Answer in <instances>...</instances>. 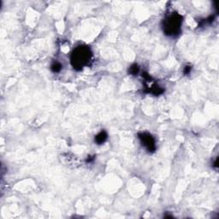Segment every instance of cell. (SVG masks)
I'll list each match as a JSON object with an SVG mask.
<instances>
[{
  "label": "cell",
  "instance_id": "cell-1",
  "mask_svg": "<svg viewBox=\"0 0 219 219\" xmlns=\"http://www.w3.org/2000/svg\"><path fill=\"white\" fill-rule=\"evenodd\" d=\"M92 57V50L87 46H79L71 53L70 62L72 67L76 70H83L84 67L89 64Z\"/></svg>",
  "mask_w": 219,
  "mask_h": 219
},
{
  "label": "cell",
  "instance_id": "cell-4",
  "mask_svg": "<svg viewBox=\"0 0 219 219\" xmlns=\"http://www.w3.org/2000/svg\"><path fill=\"white\" fill-rule=\"evenodd\" d=\"M107 139H108V134H107V132L105 131V130H102V131H100L97 135H95V137H94V142L97 145H103L107 140Z\"/></svg>",
  "mask_w": 219,
  "mask_h": 219
},
{
  "label": "cell",
  "instance_id": "cell-2",
  "mask_svg": "<svg viewBox=\"0 0 219 219\" xmlns=\"http://www.w3.org/2000/svg\"><path fill=\"white\" fill-rule=\"evenodd\" d=\"M182 16L178 13H172L166 19L163 21V30L167 36H177L181 31V26L182 23Z\"/></svg>",
  "mask_w": 219,
  "mask_h": 219
},
{
  "label": "cell",
  "instance_id": "cell-3",
  "mask_svg": "<svg viewBox=\"0 0 219 219\" xmlns=\"http://www.w3.org/2000/svg\"><path fill=\"white\" fill-rule=\"evenodd\" d=\"M139 141L141 145L149 152H154L156 151V141L153 136L146 132L138 134Z\"/></svg>",
  "mask_w": 219,
  "mask_h": 219
},
{
  "label": "cell",
  "instance_id": "cell-5",
  "mask_svg": "<svg viewBox=\"0 0 219 219\" xmlns=\"http://www.w3.org/2000/svg\"><path fill=\"white\" fill-rule=\"evenodd\" d=\"M62 68H63L62 64L58 61H54L52 63V64L50 65V70L53 73H59L61 70H62Z\"/></svg>",
  "mask_w": 219,
  "mask_h": 219
},
{
  "label": "cell",
  "instance_id": "cell-8",
  "mask_svg": "<svg viewBox=\"0 0 219 219\" xmlns=\"http://www.w3.org/2000/svg\"><path fill=\"white\" fill-rule=\"evenodd\" d=\"M95 159V156H93V157H92V156H88L87 157V160H86V162L87 163H92L93 160Z\"/></svg>",
  "mask_w": 219,
  "mask_h": 219
},
{
  "label": "cell",
  "instance_id": "cell-9",
  "mask_svg": "<svg viewBox=\"0 0 219 219\" xmlns=\"http://www.w3.org/2000/svg\"><path fill=\"white\" fill-rule=\"evenodd\" d=\"M218 159L217 158V159H216V161L214 162V167H216V168H218Z\"/></svg>",
  "mask_w": 219,
  "mask_h": 219
},
{
  "label": "cell",
  "instance_id": "cell-6",
  "mask_svg": "<svg viewBox=\"0 0 219 219\" xmlns=\"http://www.w3.org/2000/svg\"><path fill=\"white\" fill-rule=\"evenodd\" d=\"M139 72V67L138 64L136 63H134L132 64L129 69V75H138V73Z\"/></svg>",
  "mask_w": 219,
  "mask_h": 219
},
{
  "label": "cell",
  "instance_id": "cell-7",
  "mask_svg": "<svg viewBox=\"0 0 219 219\" xmlns=\"http://www.w3.org/2000/svg\"><path fill=\"white\" fill-rule=\"evenodd\" d=\"M192 71V67L189 66V65H187L184 67V70H183V74L184 75H189L190 72Z\"/></svg>",
  "mask_w": 219,
  "mask_h": 219
}]
</instances>
